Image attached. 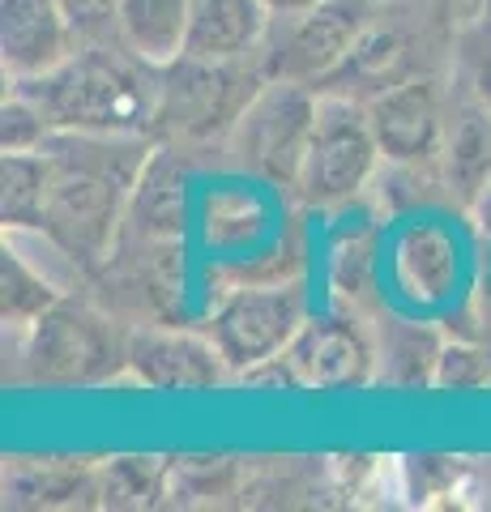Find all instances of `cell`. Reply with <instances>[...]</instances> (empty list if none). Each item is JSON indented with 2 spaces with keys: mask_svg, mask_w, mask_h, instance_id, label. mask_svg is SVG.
Returning a JSON list of instances; mask_svg holds the SVG:
<instances>
[{
  "mask_svg": "<svg viewBox=\"0 0 491 512\" xmlns=\"http://www.w3.org/2000/svg\"><path fill=\"white\" fill-rule=\"evenodd\" d=\"M158 141L150 133H69L56 128L43 154L52 158L43 235L77 261L99 269L116 252L124 210Z\"/></svg>",
  "mask_w": 491,
  "mask_h": 512,
  "instance_id": "obj_1",
  "label": "cell"
},
{
  "mask_svg": "<svg viewBox=\"0 0 491 512\" xmlns=\"http://www.w3.org/2000/svg\"><path fill=\"white\" fill-rule=\"evenodd\" d=\"M22 90L52 128L69 133H150L158 111V69L137 60L120 39L82 43L60 69L5 82ZM158 141V137H154Z\"/></svg>",
  "mask_w": 491,
  "mask_h": 512,
  "instance_id": "obj_2",
  "label": "cell"
},
{
  "mask_svg": "<svg viewBox=\"0 0 491 512\" xmlns=\"http://www.w3.org/2000/svg\"><path fill=\"white\" fill-rule=\"evenodd\" d=\"M269 82L257 60H201L180 56L158 69V111L154 137L171 146H210L227 141L244 107Z\"/></svg>",
  "mask_w": 491,
  "mask_h": 512,
  "instance_id": "obj_3",
  "label": "cell"
},
{
  "mask_svg": "<svg viewBox=\"0 0 491 512\" xmlns=\"http://www.w3.org/2000/svg\"><path fill=\"white\" fill-rule=\"evenodd\" d=\"M22 363L35 384H107L129 372V329L86 299H60L22 333Z\"/></svg>",
  "mask_w": 491,
  "mask_h": 512,
  "instance_id": "obj_4",
  "label": "cell"
},
{
  "mask_svg": "<svg viewBox=\"0 0 491 512\" xmlns=\"http://www.w3.org/2000/svg\"><path fill=\"white\" fill-rule=\"evenodd\" d=\"M380 163H385V154L376 146L368 103L351 99V94H321L295 197L308 210H342L376 184Z\"/></svg>",
  "mask_w": 491,
  "mask_h": 512,
  "instance_id": "obj_5",
  "label": "cell"
},
{
  "mask_svg": "<svg viewBox=\"0 0 491 512\" xmlns=\"http://www.w3.org/2000/svg\"><path fill=\"white\" fill-rule=\"evenodd\" d=\"M316 111H321V94L312 86L269 77L257 90V99L244 107V116L235 120L231 137L223 141L231 163L261 175L265 184L295 192L299 167H304V154L316 128Z\"/></svg>",
  "mask_w": 491,
  "mask_h": 512,
  "instance_id": "obj_6",
  "label": "cell"
},
{
  "mask_svg": "<svg viewBox=\"0 0 491 512\" xmlns=\"http://www.w3.org/2000/svg\"><path fill=\"white\" fill-rule=\"evenodd\" d=\"M376 5L380 0H321L291 18H274V30L261 47L265 77H287L312 90L329 86L372 30Z\"/></svg>",
  "mask_w": 491,
  "mask_h": 512,
  "instance_id": "obj_7",
  "label": "cell"
},
{
  "mask_svg": "<svg viewBox=\"0 0 491 512\" xmlns=\"http://www.w3.org/2000/svg\"><path fill=\"white\" fill-rule=\"evenodd\" d=\"M308 325V299L299 282H235L210 312V338L227 355L235 380L257 363L287 355Z\"/></svg>",
  "mask_w": 491,
  "mask_h": 512,
  "instance_id": "obj_8",
  "label": "cell"
},
{
  "mask_svg": "<svg viewBox=\"0 0 491 512\" xmlns=\"http://www.w3.org/2000/svg\"><path fill=\"white\" fill-rule=\"evenodd\" d=\"M449 94L436 77L410 73L368 99V120L385 163H436L449 128Z\"/></svg>",
  "mask_w": 491,
  "mask_h": 512,
  "instance_id": "obj_9",
  "label": "cell"
},
{
  "mask_svg": "<svg viewBox=\"0 0 491 512\" xmlns=\"http://www.w3.org/2000/svg\"><path fill=\"white\" fill-rule=\"evenodd\" d=\"M287 359L295 363L299 384L321 393H342V389H363L380 372L376 355V333L368 320L351 308H338L329 316H308V325L299 329L291 342Z\"/></svg>",
  "mask_w": 491,
  "mask_h": 512,
  "instance_id": "obj_10",
  "label": "cell"
},
{
  "mask_svg": "<svg viewBox=\"0 0 491 512\" xmlns=\"http://www.w3.org/2000/svg\"><path fill=\"white\" fill-rule=\"evenodd\" d=\"M129 376L163 393H205L227 384L235 372L210 333L163 320V325L129 329Z\"/></svg>",
  "mask_w": 491,
  "mask_h": 512,
  "instance_id": "obj_11",
  "label": "cell"
},
{
  "mask_svg": "<svg viewBox=\"0 0 491 512\" xmlns=\"http://www.w3.org/2000/svg\"><path fill=\"white\" fill-rule=\"evenodd\" d=\"M77 30L60 0H0V64L5 82H30L77 52Z\"/></svg>",
  "mask_w": 491,
  "mask_h": 512,
  "instance_id": "obj_12",
  "label": "cell"
},
{
  "mask_svg": "<svg viewBox=\"0 0 491 512\" xmlns=\"http://www.w3.org/2000/svg\"><path fill=\"white\" fill-rule=\"evenodd\" d=\"M274 30L265 0H193L188 52L201 60H257Z\"/></svg>",
  "mask_w": 491,
  "mask_h": 512,
  "instance_id": "obj_13",
  "label": "cell"
},
{
  "mask_svg": "<svg viewBox=\"0 0 491 512\" xmlns=\"http://www.w3.org/2000/svg\"><path fill=\"white\" fill-rule=\"evenodd\" d=\"M440 175H445V192L462 201L466 210L491 184V116L466 86L449 103V128H445V146H440Z\"/></svg>",
  "mask_w": 491,
  "mask_h": 512,
  "instance_id": "obj_14",
  "label": "cell"
},
{
  "mask_svg": "<svg viewBox=\"0 0 491 512\" xmlns=\"http://www.w3.org/2000/svg\"><path fill=\"white\" fill-rule=\"evenodd\" d=\"M184 150L158 141L124 210L120 239H180L184 227Z\"/></svg>",
  "mask_w": 491,
  "mask_h": 512,
  "instance_id": "obj_15",
  "label": "cell"
},
{
  "mask_svg": "<svg viewBox=\"0 0 491 512\" xmlns=\"http://www.w3.org/2000/svg\"><path fill=\"white\" fill-rule=\"evenodd\" d=\"M188 18L193 0H120L116 35L137 60L167 69L188 52Z\"/></svg>",
  "mask_w": 491,
  "mask_h": 512,
  "instance_id": "obj_16",
  "label": "cell"
},
{
  "mask_svg": "<svg viewBox=\"0 0 491 512\" xmlns=\"http://www.w3.org/2000/svg\"><path fill=\"white\" fill-rule=\"evenodd\" d=\"M440 350H445V338L436 329L410 325V320H389L376 333V355H380L376 380L393 384V389H432Z\"/></svg>",
  "mask_w": 491,
  "mask_h": 512,
  "instance_id": "obj_17",
  "label": "cell"
},
{
  "mask_svg": "<svg viewBox=\"0 0 491 512\" xmlns=\"http://www.w3.org/2000/svg\"><path fill=\"white\" fill-rule=\"evenodd\" d=\"M94 500V466L69 461H13L5 466V508H65L77 500Z\"/></svg>",
  "mask_w": 491,
  "mask_h": 512,
  "instance_id": "obj_18",
  "label": "cell"
},
{
  "mask_svg": "<svg viewBox=\"0 0 491 512\" xmlns=\"http://www.w3.org/2000/svg\"><path fill=\"white\" fill-rule=\"evenodd\" d=\"M47 192H52V158L43 150L5 154V163H0V222H5V235L43 231Z\"/></svg>",
  "mask_w": 491,
  "mask_h": 512,
  "instance_id": "obj_19",
  "label": "cell"
},
{
  "mask_svg": "<svg viewBox=\"0 0 491 512\" xmlns=\"http://www.w3.org/2000/svg\"><path fill=\"white\" fill-rule=\"evenodd\" d=\"M376 222H359L351 231L334 235V248H329V286L342 308L359 312L363 303L372 299L376 286Z\"/></svg>",
  "mask_w": 491,
  "mask_h": 512,
  "instance_id": "obj_20",
  "label": "cell"
},
{
  "mask_svg": "<svg viewBox=\"0 0 491 512\" xmlns=\"http://www.w3.org/2000/svg\"><path fill=\"white\" fill-rule=\"evenodd\" d=\"M167 461L163 457H112L94 466V500L112 508H150L163 504Z\"/></svg>",
  "mask_w": 491,
  "mask_h": 512,
  "instance_id": "obj_21",
  "label": "cell"
},
{
  "mask_svg": "<svg viewBox=\"0 0 491 512\" xmlns=\"http://www.w3.org/2000/svg\"><path fill=\"white\" fill-rule=\"evenodd\" d=\"M65 299L47 278H39L18 252L5 244L0 252V312H5V329L26 333L35 320Z\"/></svg>",
  "mask_w": 491,
  "mask_h": 512,
  "instance_id": "obj_22",
  "label": "cell"
},
{
  "mask_svg": "<svg viewBox=\"0 0 491 512\" xmlns=\"http://www.w3.org/2000/svg\"><path fill=\"white\" fill-rule=\"evenodd\" d=\"M240 483V466L231 457H176L167 461V487L171 504H210L218 495H231Z\"/></svg>",
  "mask_w": 491,
  "mask_h": 512,
  "instance_id": "obj_23",
  "label": "cell"
},
{
  "mask_svg": "<svg viewBox=\"0 0 491 512\" xmlns=\"http://www.w3.org/2000/svg\"><path fill=\"white\" fill-rule=\"evenodd\" d=\"M432 389H440V393L491 389V342H479V338L445 342V350H440V363H436Z\"/></svg>",
  "mask_w": 491,
  "mask_h": 512,
  "instance_id": "obj_24",
  "label": "cell"
},
{
  "mask_svg": "<svg viewBox=\"0 0 491 512\" xmlns=\"http://www.w3.org/2000/svg\"><path fill=\"white\" fill-rule=\"evenodd\" d=\"M56 128L47 124V116L26 99L22 90H5V107H0V146L5 154H22V150H43L47 137Z\"/></svg>",
  "mask_w": 491,
  "mask_h": 512,
  "instance_id": "obj_25",
  "label": "cell"
},
{
  "mask_svg": "<svg viewBox=\"0 0 491 512\" xmlns=\"http://www.w3.org/2000/svg\"><path fill=\"white\" fill-rule=\"evenodd\" d=\"M77 30V43H116V9L120 0H60Z\"/></svg>",
  "mask_w": 491,
  "mask_h": 512,
  "instance_id": "obj_26",
  "label": "cell"
},
{
  "mask_svg": "<svg viewBox=\"0 0 491 512\" xmlns=\"http://www.w3.org/2000/svg\"><path fill=\"white\" fill-rule=\"evenodd\" d=\"M462 86L487 107V116H491V52L487 56H474L466 64V73H462Z\"/></svg>",
  "mask_w": 491,
  "mask_h": 512,
  "instance_id": "obj_27",
  "label": "cell"
},
{
  "mask_svg": "<svg viewBox=\"0 0 491 512\" xmlns=\"http://www.w3.org/2000/svg\"><path fill=\"white\" fill-rule=\"evenodd\" d=\"M470 218L479 222V231H487V235H491V184L479 192V201L470 205Z\"/></svg>",
  "mask_w": 491,
  "mask_h": 512,
  "instance_id": "obj_28",
  "label": "cell"
},
{
  "mask_svg": "<svg viewBox=\"0 0 491 512\" xmlns=\"http://www.w3.org/2000/svg\"><path fill=\"white\" fill-rule=\"evenodd\" d=\"M265 5H269L274 18H291V13H304L312 5H321V0H265Z\"/></svg>",
  "mask_w": 491,
  "mask_h": 512,
  "instance_id": "obj_29",
  "label": "cell"
},
{
  "mask_svg": "<svg viewBox=\"0 0 491 512\" xmlns=\"http://www.w3.org/2000/svg\"><path fill=\"white\" fill-rule=\"evenodd\" d=\"M419 5H432V9H449V5H462V0H419Z\"/></svg>",
  "mask_w": 491,
  "mask_h": 512,
  "instance_id": "obj_30",
  "label": "cell"
},
{
  "mask_svg": "<svg viewBox=\"0 0 491 512\" xmlns=\"http://www.w3.org/2000/svg\"><path fill=\"white\" fill-rule=\"evenodd\" d=\"M479 13H483V22L491 26V0H479Z\"/></svg>",
  "mask_w": 491,
  "mask_h": 512,
  "instance_id": "obj_31",
  "label": "cell"
}]
</instances>
